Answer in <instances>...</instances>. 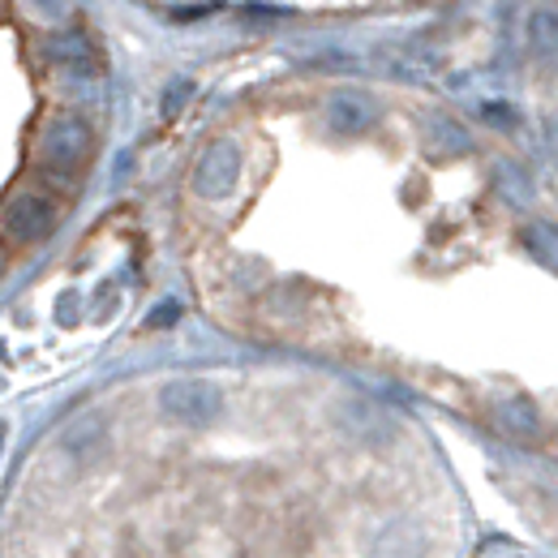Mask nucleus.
Segmentation results:
<instances>
[{
	"mask_svg": "<svg viewBox=\"0 0 558 558\" xmlns=\"http://www.w3.org/2000/svg\"><path fill=\"white\" fill-rule=\"evenodd\" d=\"M429 142H434V150H442V155H464L473 138H469V130H460L451 117H434L429 121Z\"/></svg>",
	"mask_w": 558,
	"mask_h": 558,
	"instance_id": "0eeeda50",
	"label": "nucleus"
},
{
	"mask_svg": "<svg viewBox=\"0 0 558 558\" xmlns=\"http://www.w3.org/2000/svg\"><path fill=\"white\" fill-rule=\"evenodd\" d=\"M210 13H215V4H172V9H168L172 22H203Z\"/></svg>",
	"mask_w": 558,
	"mask_h": 558,
	"instance_id": "f8f14e48",
	"label": "nucleus"
},
{
	"mask_svg": "<svg viewBox=\"0 0 558 558\" xmlns=\"http://www.w3.org/2000/svg\"><path fill=\"white\" fill-rule=\"evenodd\" d=\"M177 314H181V305H177V301H168V305H159V310H150V318H146V327H168V323H177Z\"/></svg>",
	"mask_w": 558,
	"mask_h": 558,
	"instance_id": "ddd939ff",
	"label": "nucleus"
},
{
	"mask_svg": "<svg viewBox=\"0 0 558 558\" xmlns=\"http://www.w3.org/2000/svg\"><path fill=\"white\" fill-rule=\"evenodd\" d=\"M159 404L172 421H185V425H207L223 413V391L210 383V378H177L159 391Z\"/></svg>",
	"mask_w": 558,
	"mask_h": 558,
	"instance_id": "f257e3e1",
	"label": "nucleus"
},
{
	"mask_svg": "<svg viewBox=\"0 0 558 558\" xmlns=\"http://www.w3.org/2000/svg\"><path fill=\"white\" fill-rule=\"evenodd\" d=\"M546 146H550V155L558 159V121H550V125H546Z\"/></svg>",
	"mask_w": 558,
	"mask_h": 558,
	"instance_id": "4468645a",
	"label": "nucleus"
},
{
	"mask_svg": "<svg viewBox=\"0 0 558 558\" xmlns=\"http://www.w3.org/2000/svg\"><path fill=\"white\" fill-rule=\"evenodd\" d=\"M524 245H529V254H533L537 263H546V267H555L558 271V228L555 223H533V228L524 232Z\"/></svg>",
	"mask_w": 558,
	"mask_h": 558,
	"instance_id": "9d476101",
	"label": "nucleus"
},
{
	"mask_svg": "<svg viewBox=\"0 0 558 558\" xmlns=\"http://www.w3.org/2000/svg\"><path fill=\"white\" fill-rule=\"evenodd\" d=\"M340 425L349 429L352 438H361V442H387L391 434H396V425L391 417L383 413V409H374V404H365V400H349V404H340Z\"/></svg>",
	"mask_w": 558,
	"mask_h": 558,
	"instance_id": "39448f33",
	"label": "nucleus"
},
{
	"mask_svg": "<svg viewBox=\"0 0 558 558\" xmlns=\"http://www.w3.org/2000/svg\"><path fill=\"white\" fill-rule=\"evenodd\" d=\"M236 177H241V150L228 138L210 142L203 159L194 163V190H198V198H210V203L228 198L236 190Z\"/></svg>",
	"mask_w": 558,
	"mask_h": 558,
	"instance_id": "f03ea898",
	"label": "nucleus"
},
{
	"mask_svg": "<svg viewBox=\"0 0 558 558\" xmlns=\"http://www.w3.org/2000/svg\"><path fill=\"white\" fill-rule=\"evenodd\" d=\"M52 228H57V210L44 194H17L9 207L0 210V232L9 241H17V245L44 241Z\"/></svg>",
	"mask_w": 558,
	"mask_h": 558,
	"instance_id": "7ed1b4c3",
	"label": "nucleus"
},
{
	"mask_svg": "<svg viewBox=\"0 0 558 558\" xmlns=\"http://www.w3.org/2000/svg\"><path fill=\"white\" fill-rule=\"evenodd\" d=\"M498 421H502L511 434H524V438L537 434V413H533V404H524V400H507V404L498 409Z\"/></svg>",
	"mask_w": 558,
	"mask_h": 558,
	"instance_id": "9b49d317",
	"label": "nucleus"
},
{
	"mask_svg": "<svg viewBox=\"0 0 558 558\" xmlns=\"http://www.w3.org/2000/svg\"><path fill=\"white\" fill-rule=\"evenodd\" d=\"M86 146H90V134L82 121H57L39 142V155L48 168H73V163H82Z\"/></svg>",
	"mask_w": 558,
	"mask_h": 558,
	"instance_id": "20e7f679",
	"label": "nucleus"
},
{
	"mask_svg": "<svg viewBox=\"0 0 558 558\" xmlns=\"http://www.w3.org/2000/svg\"><path fill=\"white\" fill-rule=\"evenodd\" d=\"M498 190L507 194V203H515V207H524V203H533V181H529V172L520 168V163H498Z\"/></svg>",
	"mask_w": 558,
	"mask_h": 558,
	"instance_id": "1a4fd4ad",
	"label": "nucleus"
},
{
	"mask_svg": "<svg viewBox=\"0 0 558 558\" xmlns=\"http://www.w3.org/2000/svg\"><path fill=\"white\" fill-rule=\"evenodd\" d=\"M529 35H533V48H537L546 61H558V13L555 9H537L533 22H529Z\"/></svg>",
	"mask_w": 558,
	"mask_h": 558,
	"instance_id": "6e6552de",
	"label": "nucleus"
},
{
	"mask_svg": "<svg viewBox=\"0 0 558 558\" xmlns=\"http://www.w3.org/2000/svg\"><path fill=\"white\" fill-rule=\"evenodd\" d=\"M327 125L340 130V134H361V130L374 125V104L365 95H356V90H340L327 104Z\"/></svg>",
	"mask_w": 558,
	"mask_h": 558,
	"instance_id": "423d86ee",
	"label": "nucleus"
}]
</instances>
